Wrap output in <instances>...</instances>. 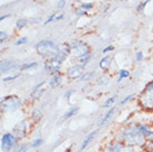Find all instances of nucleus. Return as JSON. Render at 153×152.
<instances>
[{
	"label": "nucleus",
	"mask_w": 153,
	"mask_h": 152,
	"mask_svg": "<svg viewBox=\"0 0 153 152\" xmlns=\"http://www.w3.org/2000/svg\"><path fill=\"white\" fill-rule=\"evenodd\" d=\"M113 139L122 142L123 145H130L142 150L146 143V139L139 131L137 123H126L120 127L113 134Z\"/></svg>",
	"instance_id": "1"
},
{
	"label": "nucleus",
	"mask_w": 153,
	"mask_h": 152,
	"mask_svg": "<svg viewBox=\"0 0 153 152\" xmlns=\"http://www.w3.org/2000/svg\"><path fill=\"white\" fill-rule=\"evenodd\" d=\"M70 56H72L76 60V63H80L81 61L91 57V48L88 43L82 40H73L69 43Z\"/></svg>",
	"instance_id": "2"
},
{
	"label": "nucleus",
	"mask_w": 153,
	"mask_h": 152,
	"mask_svg": "<svg viewBox=\"0 0 153 152\" xmlns=\"http://www.w3.org/2000/svg\"><path fill=\"white\" fill-rule=\"evenodd\" d=\"M60 47L52 40H41L36 45V51L41 58L49 60L53 59L59 52Z\"/></svg>",
	"instance_id": "3"
},
{
	"label": "nucleus",
	"mask_w": 153,
	"mask_h": 152,
	"mask_svg": "<svg viewBox=\"0 0 153 152\" xmlns=\"http://www.w3.org/2000/svg\"><path fill=\"white\" fill-rule=\"evenodd\" d=\"M22 99L16 95H9L4 97L0 101L1 110L6 113H15L22 108Z\"/></svg>",
	"instance_id": "4"
},
{
	"label": "nucleus",
	"mask_w": 153,
	"mask_h": 152,
	"mask_svg": "<svg viewBox=\"0 0 153 152\" xmlns=\"http://www.w3.org/2000/svg\"><path fill=\"white\" fill-rule=\"evenodd\" d=\"M20 140L15 134L10 132H4L0 138V150L1 152H12L20 145Z\"/></svg>",
	"instance_id": "5"
},
{
	"label": "nucleus",
	"mask_w": 153,
	"mask_h": 152,
	"mask_svg": "<svg viewBox=\"0 0 153 152\" xmlns=\"http://www.w3.org/2000/svg\"><path fill=\"white\" fill-rule=\"evenodd\" d=\"M139 107L146 112L153 113V91H143L138 97Z\"/></svg>",
	"instance_id": "6"
},
{
	"label": "nucleus",
	"mask_w": 153,
	"mask_h": 152,
	"mask_svg": "<svg viewBox=\"0 0 153 152\" xmlns=\"http://www.w3.org/2000/svg\"><path fill=\"white\" fill-rule=\"evenodd\" d=\"M11 132L18 138L20 141H22L25 138L28 136L29 132V122L27 120H21V121L17 122L13 128H12Z\"/></svg>",
	"instance_id": "7"
},
{
	"label": "nucleus",
	"mask_w": 153,
	"mask_h": 152,
	"mask_svg": "<svg viewBox=\"0 0 153 152\" xmlns=\"http://www.w3.org/2000/svg\"><path fill=\"white\" fill-rule=\"evenodd\" d=\"M84 71V67H82L79 63H74V65L70 66L69 68L67 69L65 71V77L69 80H78L81 79V77L83 76Z\"/></svg>",
	"instance_id": "8"
},
{
	"label": "nucleus",
	"mask_w": 153,
	"mask_h": 152,
	"mask_svg": "<svg viewBox=\"0 0 153 152\" xmlns=\"http://www.w3.org/2000/svg\"><path fill=\"white\" fill-rule=\"evenodd\" d=\"M61 65L60 62H58L56 59H49V60H46L45 65H43V71L49 75L50 77L53 76V75H57V73L60 72V69H61Z\"/></svg>",
	"instance_id": "9"
},
{
	"label": "nucleus",
	"mask_w": 153,
	"mask_h": 152,
	"mask_svg": "<svg viewBox=\"0 0 153 152\" xmlns=\"http://www.w3.org/2000/svg\"><path fill=\"white\" fill-rule=\"evenodd\" d=\"M47 86H48V82L45 81V80H42V81H40L39 83L36 84L30 93L31 99L33 100V101H38V100L42 97V95L45 93V91H46Z\"/></svg>",
	"instance_id": "10"
},
{
	"label": "nucleus",
	"mask_w": 153,
	"mask_h": 152,
	"mask_svg": "<svg viewBox=\"0 0 153 152\" xmlns=\"http://www.w3.org/2000/svg\"><path fill=\"white\" fill-rule=\"evenodd\" d=\"M97 133H98V130H97V129L90 131V132H89L88 134H87V136L83 138V140H82V142H81L80 147L78 148L76 152H84V151H85V150H87V148H88L89 145H90L92 142H93V140L96 139Z\"/></svg>",
	"instance_id": "11"
},
{
	"label": "nucleus",
	"mask_w": 153,
	"mask_h": 152,
	"mask_svg": "<svg viewBox=\"0 0 153 152\" xmlns=\"http://www.w3.org/2000/svg\"><path fill=\"white\" fill-rule=\"evenodd\" d=\"M123 145H123L122 142L115 140V139H112V140L110 141V142H108L107 145H104L99 152H119V150L122 148Z\"/></svg>",
	"instance_id": "12"
},
{
	"label": "nucleus",
	"mask_w": 153,
	"mask_h": 152,
	"mask_svg": "<svg viewBox=\"0 0 153 152\" xmlns=\"http://www.w3.org/2000/svg\"><path fill=\"white\" fill-rule=\"evenodd\" d=\"M15 69H20V66L9 59H4L0 63V72L1 73H8L9 71L15 70Z\"/></svg>",
	"instance_id": "13"
},
{
	"label": "nucleus",
	"mask_w": 153,
	"mask_h": 152,
	"mask_svg": "<svg viewBox=\"0 0 153 152\" xmlns=\"http://www.w3.org/2000/svg\"><path fill=\"white\" fill-rule=\"evenodd\" d=\"M137 127H138L139 131L141 132V134L148 140V138L152 134L153 128L151 127L149 122H137Z\"/></svg>",
	"instance_id": "14"
},
{
	"label": "nucleus",
	"mask_w": 153,
	"mask_h": 152,
	"mask_svg": "<svg viewBox=\"0 0 153 152\" xmlns=\"http://www.w3.org/2000/svg\"><path fill=\"white\" fill-rule=\"evenodd\" d=\"M69 56H70L69 45H62V46L60 47V49H59V52H58V54L56 56V58H53V59H56L58 62L62 63L63 61H65L67 59H68V57H69Z\"/></svg>",
	"instance_id": "15"
},
{
	"label": "nucleus",
	"mask_w": 153,
	"mask_h": 152,
	"mask_svg": "<svg viewBox=\"0 0 153 152\" xmlns=\"http://www.w3.org/2000/svg\"><path fill=\"white\" fill-rule=\"evenodd\" d=\"M115 110H117V108H115V107H111L110 109H108L107 112H105V113H104L103 115L100 118V120L98 121V124H97V126H98V127L105 126L108 122L112 119V117H113V114H114Z\"/></svg>",
	"instance_id": "16"
},
{
	"label": "nucleus",
	"mask_w": 153,
	"mask_h": 152,
	"mask_svg": "<svg viewBox=\"0 0 153 152\" xmlns=\"http://www.w3.org/2000/svg\"><path fill=\"white\" fill-rule=\"evenodd\" d=\"M62 80H63V77H62V75L60 72L57 73V75H53V76L50 77V79L48 80V87L52 88V89L59 87L62 83Z\"/></svg>",
	"instance_id": "17"
},
{
	"label": "nucleus",
	"mask_w": 153,
	"mask_h": 152,
	"mask_svg": "<svg viewBox=\"0 0 153 152\" xmlns=\"http://www.w3.org/2000/svg\"><path fill=\"white\" fill-rule=\"evenodd\" d=\"M112 56L110 54H108V56H104L103 58H101L99 61V68L102 70V71H107L110 69L111 67V63H112Z\"/></svg>",
	"instance_id": "18"
},
{
	"label": "nucleus",
	"mask_w": 153,
	"mask_h": 152,
	"mask_svg": "<svg viewBox=\"0 0 153 152\" xmlns=\"http://www.w3.org/2000/svg\"><path fill=\"white\" fill-rule=\"evenodd\" d=\"M79 111H80V108H79L78 106L70 107L69 109H68V110L63 113V115H62V119H63L65 121H67V120H70L71 118L76 117V114L79 113Z\"/></svg>",
	"instance_id": "19"
},
{
	"label": "nucleus",
	"mask_w": 153,
	"mask_h": 152,
	"mask_svg": "<svg viewBox=\"0 0 153 152\" xmlns=\"http://www.w3.org/2000/svg\"><path fill=\"white\" fill-rule=\"evenodd\" d=\"M91 9H92L91 4H81L80 7L76 8V16H83V15H85L89 10H91Z\"/></svg>",
	"instance_id": "20"
},
{
	"label": "nucleus",
	"mask_w": 153,
	"mask_h": 152,
	"mask_svg": "<svg viewBox=\"0 0 153 152\" xmlns=\"http://www.w3.org/2000/svg\"><path fill=\"white\" fill-rule=\"evenodd\" d=\"M42 115H43V113H42L41 109H40V108H35L33 110L31 111L30 119L33 122H38V121H40V120L42 119Z\"/></svg>",
	"instance_id": "21"
},
{
	"label": "nucleus",
	"mask_w": 153,
	"mask_h": 152,
	"mask_svg": "<svg viewBox=\"0 0 153 152\" xmlns=\"http://www.w3.org/2000/svg\"><path fill=\"white\" fill-rule=\"evenodd\" d=\"M109 81H110V79H109V77H108L107 75H101V76H99L97 78V84H98V86H101V87L107 86V84L109 83Z\"/></svg>",
	"instance_id": "22"
},
{
	"label": "nucleus",
	"mask_w": 153,
	"mask_h": 152,
	"mask_svg": "<svg viewBox=\"0 0 153 152\" xmlns=\"http://www.w3.org/2000/svg\"><path fill=\"white\" fill-rule=\"evenodd\" d=\"M38 67V62L37 61H33V62H29V63H25V65L20 66V70L21 71H28V70H31V69H36Z\"/></svg>",
	"instance_id": "23"
},
{
	"label": "nucleus",
	"mask_w": 153,
	"mask_h": 152,
	"mask_svg": "<svg viewBox=\"0 0 153 152\" xmlns=\"http://www.w3.org/2000/svg\"><path fill=\"white\" fill-rule=\"evenodd\" d=\"M42 145H43V139L42 138H36L30 142V148L37 150L40 147H42Z\"/></svg>",
	"instance_id": "24"
},
{
	"label": "nucleus",
	"mask_w": 153,
	"mask_h": 152,
	"mask_svg": "<svg viewBox=\"0 0 153 152\" xmlns=\"http://www.w3.org/2000/svg\"><path fill=\"white\" fill-rule=\"evenodd\" d=\"M115 99H117L115 95H111V97L107 98V99L103 101V108H105V109H110V108L113 107V104H114Z\"/></svg>",
	"instance_id": "25"
},
{
	"label": "nucleus",
	"mask_w": 153,
	"mask_h": 152,
	"mask_svg": "<svg viewBox=\"0 0 153 152\" xmlns=\"http://www.w3.org/2000/svg\"><path fill=\"white\" fill-rule=\"evenodd\" d=\"M130 77V71L126 69H120L119 70V77H118V82H121L123 79H126Z\"/></svg>",
	"instance_id": "26"
},
{
	"label": "nucleus",
	"mask_w": 153,
	"mask_h": 152,
	"mask_svg": "<svg viewBox=\"0 0 153 152\" xmlns=\"http://www.w3.org/2000/svg\"><path fill=\"white\" fill-rule=\"evenodd\" d=\"M27 25H28V20L25 19V18H20V19H18L17 22H16V27H17V29H19V30H21L22 28H25Z\"/></svg>",
	"instance_id": "27"
},
{
	"label": "nucleus",
	"mask_w": 153,
	"mask_h": 152,
	"mask_svg": "<svg viewBox=\"0 0 153 152\" xmlns=\"http://www.w3.org/2000/svg\"><path fill=\"white\" fill-rule=\"evenodd\" d=\"M119 152H140V150L137 148H133V147H130V145H123L122 148L119 150Z\"/></svg>",
	"instance_id": "28"
},
{
	"label": "nucleus",
	"mask_w": 153,
	"mask_h": 152,
	"mask_svg": "<svg viewBox=\"0 0 153 152\" xmlns=\"http://www.w3.org/2000/svg\"><path fill=\"white\" fill-rule=\"evenodd\" d=\"M19 76H20V72H16V73H13V75H10V76H8V77H2V82L13 81L15 79L19 78Z\"/></svg>",
	"instance_id": "29"
},
{
	"label": "nucleus",
	"mask_w": 153,
	"mask_h": 152,
	"mask_svg": "<svg viewBox=\"0 0 153 152\" xmlns=\"http://www.w3.org/2000/svg\"><path fill=\"white\" fill-rule=\"evenodd\" d=\"M29 148H30V145H28V143H21L18 148L16 149V150H13L12 152H28Z\"/></svg>",
	"instance_id": "30"
},
{
	"label": "nucleus",
	"mask_w": 153,
	"mask_h": 152,
	"mask_svg": "<svg viewBox=\"0 0 153 152\" xmlns=\"http://www.w3.org/2000/svg\"><path fill=\"white\" fill-rule=\"evenodd\" d=\"M133 98H134L133 93H130V95H126V97H124V98H123V99L120 101V106H124V104H126L128 102H130V101L133 99Z\"/></svg>",
	"instance_id": "31"
},
{
	"label": "nucleus",
	"mask_w": 153,
	"mask_h": 152,
	"mask_svg": "<svg viewBox=\"0 0 153 152\" xmlns=\"http://www.w3.org/2000/svg\"><path fill=\"white\" fill-rule=\"evenodd\" d=\"M142 150L146 152H153V142L152 141H146V145H144V148L142 149Z\"/></svg>",
	"instance_id": "32"
},
{
	"label": "nucleus",
	"mask_w": 153,
	"mask_h": 152,
	"mask_svg": "<svg viewBox=\"0 0 153 152\" xmlns=\"http://www.w3.org/2000/svg\"><path fill=\"white\" fill-rule=\"evenodd\" d=\"M93 75H94V73H93V71H92V72H91V71H87V72L83 73V76L81 77V80H82V81H89V80L93 77Z\"/></svg>",
	"instance_id": "33"
},
{
	"label": "nucleus",
	"mask_w": 153,
	"mask_h": 152,
	"mask_svg": "<svg viewBox=\"0 0 153 152\" xmlns=\"http://www.w3.org/2000/svg\"><path fill=\"white\" fill-rule=\"evenodd\" d=\"M27 42H28L27 37H21V38H19L18 40H16L15 45H16V46H22V45L27 43Z\"/></svg>",
	"instance_id": "34"
},
{
	"label": "nucleus",
	"mask_w": 153,
	"mask_h": 152,
	"mask_svg": "<svg viewBox=\"0 0 153 152\" xmlns=\"http://www.w3.org/2000/svg\"><path fill=\"white\" fill-rule=\"evenodd\" d=\"M72 95H73V91L71 89H69V90H67L65 92V99L67 100V102H70V99H71Z\"/></svg>",
	"instance_id": "35"
},
{
	"label": "nucleus",
	"mask_w": 153,
	"mask_h": 152,
	"mask_svg": "<svg viewBox=\"0 0 153 152\" xmlns=\"http://www.w3.org/2000/svg\"><path fill=\"white\" fill-rule=\"evenodd\" d=\"M149 1H150V0H146V1H142L141 4H140L138 6V10H139V11H140V12L143 11V10H144V8H146V6L148 4H149Z\"/></svg>",
	"instance_id": "36"
},
{
	"label": "nucleus",
	"mask_w": 153,
	"mask_h": 152,
	"mask_svg": "<svg viewBox=\"0 0 153 152\" xmlns=\"http://www.w3.org/2000/svg\"><path fill=\"white\" fill-rule=\"evenodd\" d=\"M143 52L142 51H138V52H135V61L137 62H141L143 60Z\"/></svg>",
	"instance_id": "37"
},
{
	"label": "nucleus",
	"mask_w": 153,
	"mask_h": 152,
	"mask_svg": "<svg viewBox=\"0 0 153 152\" xmlns=\"http://www.w3.org/2000/svg\"><path fill=\"white\" fill-rule=\"evenodd\" d=\"M8 37H9V34H8L6 31H1V32H0V41H1V43L6 41L8 39Z\"/></svg>",
	"instance_id": "38"
},
{
	"label": "nucleus",
	"mask_w": 153,
	"mask_h": 152,
	"mask_svg": "<svg viewBox=\"0 0 153 152\" xmlns=\"http://www.w3.org/2000/svg\"><path fill=\"white\" fill-rule=\"evenodd\" d=\"M144 91H153V80L150 81L149 83H146V86L144 87Z\"/></svg>",
	"instance_id": "39"
},
{
	"label": "nucleus",
	"mask_w": 153,
	"mask_h": 152,
	"mask_svg": "<svg viewBox=\"0 0 153 152\" xmlns=\"http://www.w3.org/2000/svg\"><path fill=\"white\" fill-rule=\"evenodd\" d=\"M112 50H114V46H112V45H109V46H107L105 48H103L102 52L107 53V52H109V51H112Z\"/></svg>",
	"instance_id": "40"
},
{
	"label": "nucleus",
	"mask_w": 153,
	"mask_h": 152,
	"mask_svg": "<svg viewBox=\"0 0 153 152\" xmlns=\"http://www.w3.org/2000/svg\"><path fill=\"white\" fill-rule=\"evenodd\" d=\"M54 19H56V15H54V13H53V15H51V16H50L49 18H47V20H46V21H45V25H48V23H49V22H51V21H53Z\"/></svg>",
	"instance_id": "41"
},
{
	"label": "nucleus",
	"mask_w": 153,
	"mask_h": 152,
	"mask_svg": "<svg viewBox=\"0 0 153 152\" xmlns=\"http://www.w3.org/2000/svg\"><path fill=\"white\" fill-rule=\"evenodd\" d=\"M65 0H60V2L58 4V7H59V8H62L63 6H65Z\"/></svg>",
	"instance_id": "42"
},
{
	"label": "nucleus",
	"mask_w": 153,
	"mask_h": 152,
	"mask_svg": "<svg viewBox=\"0 0 153 152\" xmlns=\"http://www.w3.org/2000/svg\"><path fill=\"white\" fill-rule=\"evenodd\" d=\"M63 18V13H60V15H56V19L54 20H61Z\"/></svg>",
	"instance_id": "43"
},
{
	"label": "nucleus",
	"mask_w": 153,
	"mask_h": 152,
	"mask_svg": "<svg viewBox=\"0 0 153 152\" xmlns=\"http://www.w3.org/2000/svg\"><path fill=\"white\" fill-rule=\"evenodd\" d=\"M8 17H9V15H4V16H1V17H0V20H1V21H4V20L6 19V18H8Z\"/></svg>",
	"instance_id": "44"
},
{
	"label": "nucleus",
	"mask_w": 153,
	"mask_h": 152,
	"mask_svg": "<svg viewBox=\"0 0 153 152\" xmlns=\"http://www.w3.org/2000/svg\"><path fill=\"white\" fill-rule=\"evenodd\" d=\"M149 123H150V124H151V127H152V128H153V114H152V117H150Z\"/></svg>",
	"instance_id": "45"
},
{
	"label": "nucleus",
	"mask_w": 153,
	"mask_h": 152,
	"mask_svg": "<svg viewBox=\"0 0 153 152\" xmlns=\"http://www.w3.org/2000/svg\"><path fill=\"white\" fill-rule=\"evenodd\" d=\"M148 141H152V142H153V132H152V134H151V136L148 138Z\"/></svg>",
	"instance_id": "46"
},
{
	"label": "nucleus",
	"mask_w": 153,
	"mask_h": 152,
	"mask_svg": "<svg viewBox=\"0 0 153 152\" xmlns=\"http://www.w3.org/2000/svg\"><path fill=\"white\" fill-rule=\"evenodd\" d=\"M140 152H146V151H143V150H140Z\"/></svg>",
	"instance_id": "47"
}]
</instances>
